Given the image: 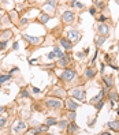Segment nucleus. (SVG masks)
I'll return each mask as SVG.
<instances>
[{
  "mask_svg": "<svg viewBox=\"0 0 119 135\" xmlns=\"http://www.w3.org/2000/svg\"><path fill=\"white\" fill-rule=\"evenodd\" d=\"M11 78V75H3V76H0V83H3V82H7L8 79Z\"/></svg>",
  "mask_w": 119,
  "mask_h": 135,
  "instance_id": "21",
  "label": "nucleus"
},
{
  "mask_svg": "<svg viewBox=\"0 0 119 135\" xmlns=\"http://www.w3.org/2000/svg\"><path fill=\"white\" fill-rule=\"evenodd\" d=\"M12 130H14L15 134H21V132H23L26 130V123L22 122V120H17L15 124H14V127H12Z\"/></svg>",
  "mask_w": 119,
  "mask_h": 135,
  "instance_id": "2",
  "label": "nucleus"
},
{
  "mask_svg": "<svg viewBox=\"0 0 119 135\" xmlns=\"http://www.w3.org/2000/svg\"><path fill=\"white\" fill-rule=\"evenodd\" d=\"M21 96H23V97H28L29 94H28V91H26V90H23V91L21 93Z\"/></svg>",
  "mask_w": 119,
  "mask_h": 135,
  "instance_id": "32",
  "label": "nucleus"
},
{
  "mask_svg": "<svg viewBox=\"0 0 119 135\" xmlns=\"http://www.w3.org/2000/svg\"><path fill=\"white\" fill-rule=\"evenodd\" d=\"M66 105H67L68 110H77V108H78V104L73 102L71 100H67V101H66Z\"/></svg>",
  "mask_w": 119,
  "mask_h": 135,
  "instance_id": "12",
  "label": "nucleus"
},
{
  "mask_svg": "<svg viewBox=\"0 0 119 135\" xmlns=\"http://www.w3.org/2000/svg\"><path fill=\"white\" fill-rule=\"evenodd\" d=\"M48 21H49V15L48 14H41V15H40V22L47 23Z\"/></svg>",
  "mask_w": 119,
  "mask_h": 135,
  "instance_id": "17",
  "label": "nucleus"
},
{
  "mask_svg": "<svg viewBox=\"0 0 119 135\" xmlns=\"http://www.w3.org/2000/svg\"><path fill=\"white\" fill-rule=\"evenodd\" d=\"M47 131H48V124H47V126H41V127H40V130H38V132H47Z\"/></svg>",
  "mask_w": 119,
  "mask_h": 135,
  "instance_id": "24",
  "label": "nucleus"
},
{
  "mask_svg": "<svg viewBox=\"0 0 119 135\" xmlns=\"http://www.w3.org/2000/svg\"><path fill=\"white\" fill-rule=\"evenodd\" d=\"M53 52H55V56H58V57H62V56H63V53H62V51H60L59 48H55Z\"/></svg>",
  "mask_w": 119,
  "mask_h": 135,
  "instance_id": "23",
  "label": "nucleus"
},
{
  "mask_svg": "<svg viewBox=\"0 0 119 135\" xmlns=\"http://www.w3.org/2000/svg\"><path fill=\"white\" fill-rule=\"evenodd\" d=\"M62 21L65 22V23H71L74 21V12H71V11H65L62 15Z\"/></svg>",
  "mask_w": 119,
  "mask_h": 135,
  "instance_id": "5",
  "label": "nucleus"
},
{
  "mask_svg": "<svg viewBox=\"0 0 119 135\" xmlns=\"http://www.w3.org/2000/svg\"><path fill=\"white\" fill-rule=\"evenodd\" d=\"M70 63V57L68 56H65V55H63V56L60 57V60L58 61V66H60V67H65V66H67Z\"/></svg>",
  "mask_w": 119,
  "mask_h": 135,
  "instance_id": "11",
  "label": "nucleus"
},
{
  "mask_svg": "<svg viewBox=\"0 0 119 135\" xmlns=\"http://www.w3.org/2000/svg\"><path fill=\"white\" fill-rule=\"evenodd\" d=\"M28 134H38V130L37 128H33V130H30Z\"/></svg>",
  "mask_w": 119,
  "mask_h": 135,
  "instance_id": "30",
  "label": "nucleus"
},
{
  "mask_svg": "<svg viewBox=\"0 0 119 135\" xmlns=\"http://www.w3.org/2000/svg\"><path fill=\"white\" fill-rule=\"evenodd\" d=\"M56 123H58V122L55 120L53 117H49L48 120H47V124H48V127H49V126H55V124H56Z\"/></svg>",
  "mask_w": 119,
  "mask_h": 135,
  "instance_id": "20",
  "label": "nucleus"
},
{
  "mask_svg": "<svg viewBox=\"0 0 119 135\" xmlns=\"http://www.w3.org/2000/svg\"><path fill=\"white\" fill-rule=\"evenodd\" d=\"M118 49H119V45H118Z\"/></svg>",
  "mask_w": 119,
  "mask_h": 135,
  "instance_id": "40",
  "label": "nucleus"
},
{
  "mask_svg": "<svg viewBox=\"0 0 119 135\" xmlns=\"http://www.w3.org/2000/svg\"><path fill=\"white\" fill-rule=\"evenodd\" d=\"M26 23H28V19H26V18L21 19V25H26Z\"/></svg>",
  "mask_w": 119,
  "mask_h": 135,
  "instance_id": "31",
  "label": "nucleus"
},
{
  "mask_svg": "<svg viewBox=\"0 0 119 135\" xmlns=\"http://www.w3.org/2000/svg\"><path fill=\"white\" fill-rule=\"evenodd\" d=\"M89 12H90L92 15H94V14H96V8H93V7H92V8L89 10Z\"/></svg>",
  "mask_w": 119,
  "mask_h": 135,
  "instance_id": "33",
  "label": "nucleus"
},
{
  "mask_svg": "<svg viewBox=\"0 0 119 135\" xmlns=\"http://www.w3.org/2000/svg\"><path fill=\"white\" fill-rule=\"evenodd\" d=\"M6 122H7V119L3 117V116H0V127H3V126L6 124Z\"/></svg>",
  "mask_w": 119,
  "mask_h": 135,
  "instance_id": "27",
  "label": "nucleus"
},
{
  "mask_svg": "<svg viewBox=\"0 0 119 135\" xmlns=\"http://www.w3.org/2000/svg\"><path fill=\"white\" fill-rule=\"evenodd\" d=\"M11 36H12L11 30H4V33H2V34H0V38H3V40H7V38H10Z\"/></svg>",
  "mask_w": 119,
  "mask_h": 135,
  "instance_id": "14",
  "label": "nucleus"
},
{
  "mask_svg": "<svg viewBox=\"0 0 119 135\" xmlns=\"http://www.w3.org/2000/svg\"><path fill=\"white\" fill-rule=\"evenodd\" d=\"M47 107L49 109H59V108H62V101L60 100H48L47 101Z\"/></svg>",
  "mask_w": 119,
  "mask_h": 135,
  "instance_id": "3",
  "label": "nucleus"
},
{
  "mask_svg": "<svg viewBox=\"0 0 119 135\" xmlns=\"http://www.w3.org/2000/svg\"><path fill=\"white\" fill-rule=\"evenodd\" d=\"M103 105H104V101L100 100V102H97V104H96V109H97V110H100V109L103 108Z\"/></svg>",
  "mask_w": 119,
  "mask_h": 135,
  "instance_id": "25",
  "label": "nucleus"
},
{
  "mask_svg": "<svg viewBox=\"0 0 119 135\" xmlns=\"http://www.w3.org/2000/svg\"><path fill=\"white\" fill-rule=\"evenodd\" d=\"M12 48H14V49H18V42H15V44H14V46H12Z\"/></svg>",
  "mask_w": 119,
  "mask_h": 135,
  "instance_id": "37",
  "label": "nucleus"
},
{
  "mask_svg": "<svg viewBox=\"0 0 119 135\" xmlns=\"http://www.w3.org/2000/svg\"><path fill=\"white\" fill-rule=\"evenodd\" d=\"M74 78H75V73L73 70H66V71H63L62 75H60V79L65 82H70V81H73Z\"/></svg>",
  "mask_w": 119,
  "mask_h": 135,
  "instance_id": "1",
  "label": "nucleus"
},
{
  "mask_svg": "<svg viewBox=\"0 0 119 135\" xmlns=\"http://www.w3.org/2000/svg\"><path fill=\"white\" fill-rule=\"evenodd\" d=\"M106 38H107V37H103V36L97 37L96 40H94V41H96V45H97V46H101L103 44H104V41H106Z\"/></svg>",
  "mask_w": 119,
  "mask_h": 135,
  "instance_id": "16",
  "label": "nucleus"
},
{
  "mask_svg": "<svg viewBox=\"0 0 119 135\" xmlns=\"http://www.w3.org/2000/svg\"><path fill=\"white\" fill-rule=\"evenodd\" d=\"M106 21V17H103V15H101V17H100V22H104Z\"/></svg>",
  "mask_w": 119,
  "mask_h": 135,
  "instance_id": "36",
  "label": "nucleus"
},
{
  "mask_svg": "<svg viewBox=\"0 0 119 135\" xmlns=\"http://www.w3.org/2000/svg\"><path fill=\"white\" fill-rule=\"evenodd\" d=\"M4 109H6V108H4L3 105H0V113H2V112H4Z\"/></svg>",
  "mask_w": 119,
  "mask_h": 135,
  "instance_id": "35",
  "label": "nucleus"
},
{
  "mask_svg": "<svg viewBox=\"0 0 119 135\" xmlns=\"http://www.w3.org/2000/svg\"><path fill=\"white\" fill-rule=\"evenodd\" d=\"M97 31H99V34L103 36V37H108L109 36V27L107 25H104V23H101V25L97 26Z\"/></svg>",
  "mask_w": 119,
  "mask_h": 135,
  "instance_id": "4",
  "label": "nucleus"
},
{
  "mask_svg": "<svg viewBox=\"0 0 119 135\" xmlns=\"http://www.w3.org/2000/svg\"><path fill=\"white\" fill-rule=\"evenodd\" d=\"M68 117H70V120H74V119H75V113H74V110H71V112L68 113Z\"/></svg>",
  "mask_w": 119,
  "mask_h": 135,
  "instance_id": "29",
  "label": "nucleus"
},
{
  "mask_svg": "<svg viewBox=\"0 0 119 135\" xmlns=\"http://www.w3.org/2000/svg\"><path fill=\"white\" fill-rule=\"evenodd\" d=\"M111 130H114L115 132H119V122H109L107 124Z\"/></svg>",
  "mask_w": 119,
  "mask_h": 135,
  "instance_id": "13",
  "label": "nucleus"
},
{
  "mask_svg": "<svg viewBox=\"0 0 119 135\" xmlns=\"http://www.w3.org/2000/svg\"><path fill=\"white\" fill-rule=\"evenodd\" d=\"M71 96L77 100H84L85 98V91H82L81 89H73L71 90Z\"/></svg>",
  "mask_w": 119,
  "mask_h": 135,
  "instance_id": "7",
  "label": "nucleus"
},
{
  "mask_svg": "<svg viewBox=\"0 0 119 135\" xmlns=\"http://www.w3.org/2000/svg\"><path fill=\"white\" fill-rule=\"evenodd\" d=\"M48 57H49V59H53V57H55V52H51V53L48 55Z\"/></svg>",
  "mask_w": 119,
  "mask_h": 135,
  "instance_id": "34",
  "label": "nucleus"
},
{
  "mask_svg": "<svg viewBox=\"0 0 119 135\" xmlns=\"http://www.w3.org/2000/svg\"><path fill=\"white\" fill-rule=\"evenodd\" d=\"M109 97H111V101H118V100H119L118 93H116V91H112V93L109 94Z\"/></svg>",
  "mask_w": 119,
  "mask_h": 135,
  "instance_id": "19",
  "label": "nucleus"
},
{
  "mask_svg": "<svg viewBox=\"0 0 119 135\" xmlns=\"http://www.w3.org/2000/svg\"><path fill=\"white\" fill-rule=\"evenodd\" d=\"M0 27H2V23H0Z\"/></svg>",
  "mask_w": 119,
  "mask_h": 135,
  "instance_id": "39",
  "label": "nucleus"
},
{
  "mask_svg": "<svg viewBox=\"0 0 119 135\" xmlns=\"http://www.w3.org/2000/svg\"><path fill=\"white\" fill-rule=\"evenodd\" d=\"M7 46V40H3L2 42H0V49H4Z\"/></svg>",
  "mask_w": 119,
  "mask_h": 135,
  "instance_id": "28",
  "label": "nucleus"
},
{
  "mask_svg": "<svg viewBox=\"0 0 119 135\" xmlns=\"http://www.w3.org/2000/svg\"><path fill=\"white\" fill-rule=\"evenodd\" d=\"M58 124H59V127H60V128L63 130V128H65V127H67V124H68V123H67V120H66V119H65V120H62V122H59Z\"/></svg>",
  "mask_w": 119,
  "mask_h": 135,
  "instance_id": "22",
  "label": "nucleus"
},
{
  "mask_svg": "<svg viewBox=\"0 0 119 135\" xmlns=\"http://www.w3.org/2000/svg\"><path fill=\"white\" fill-rule=\"evenodd\" d=\"M67 37L71 42H77L78 40H79V33L77 30H68V33H67Z\"/></svg>",
  "mask_w": 119,
  "mask_h": 135,
  "instance_id": "6",
  "label": "nucleus"
},
{
  "mask_svg": "<svg viewBox=\"0 0 119 135\" xmlns=\"http://www.w3.org/2000/svg\"><path fill=\"white\" fill-rule=\"evenodd\" d=\"M118 113H119V109H118Z\"/></svg>",
  "mask_w": 119,
  "mask_h": 135,
  "instance_id": "41",
  "label": "nucleus"
},
{
  "mask_svg": "<svg viewBox=\"0 0 119 135\" xmlns=\"http://www.w3.org/2000/svg\"><path fill=\"white\" fill-rule=\"evenodd\" d=\"M77 130H78V126H75L74 123L68 126V132H71V134H74V132H77Z\"/></svg>",
  "mask_w": 119,
  "mask_h": 135,
  "instance_id": "18",
  "label": "nucleus"
},
{
  "mask_svg": "<svg viewBox=\"0 0 119 135\" xmlns=\"http://www.w3.org/2000/svg\"><path fill=\"white\" fill-rule=\"evenodd\" d=\"M103 94H104V91H100V93H99V96H96V97L93 98V101H99V100H101V98H103Z\"/></svg>",
  "mask_w": 119,
  "mask_h": 135,
  "instance_id": "26",
  "label": "nucleus"
},
{
  "mask_svg": "<svg viewBox=\"0 0 119 135\" xmlns=\"http://www.w3.org/2000/svg\"><path fill=\"white\" fill-rule=\"evenodd\" d=\"M23 38L28 40L30 44H34V45L40 44V41H41V38H38V37H30V36H28V34H23Z\"/></svg>",
  "mask_w": 119,
  "mask_h": 135,
  "instance_id": "9",
  "label": "nucleus"
},
{
  "mask_svg": "<svg viewBox=\"0 0 119 135\" xmlns=\"http://www.w3.org/2000/svg\"><path fill=\"white\" fill-rule=\"evenodd\" d=\"M45 10L48 12H53L55 11V7H56V0H47L45 3Z\"/></svg>",
  "mask_w": 119,
  "mask_h": 135,
  "instance_id": "8",
  "label": "nucleus"
},
{
  "mask_svg": "<svg viewBox=\"0 0 119 135\" xmlns=\"http://www.w3.org/2000/svg\"><path fill=\"white\" fill-rule=\"evenodd\" d=\"M3 14H4V12H3L2 10H0V19H2V18H3Z\"/></svg>",
  "mask_w": 119,
  "mask_h": 135,
  "instance_id": "38",
  "label": "nucleus"
},
{
  "mask_svg": "<svg viewBox=\"0 0 119 135\" xmlns=\"http://www.w3.org/2000/svg\"><path fill=\"white\" fill-rule=\"evenodd\" d=\"M94 74H96V70H93V68H88V70H86V73H85V75L88 76L89 79H90V78H93V76H94Z\"/></svg>",
  "mask_w": 119,
  "mask_h": 135,
  "instance_id": "15",
  "label": "nucleus"
},
{
  "mask_svg": "<svg viewBox=\"0 0 119 135\" xmlns=\"http://www.w3.org/2000/svg\"><path fill=\"white\" fill-rule=\"evenodd\" d=\"M60 44H62L63 48H66L67 51L73 48V44H71V41H70L68 38H62V40H60Z\"/></svg>",
  "mask_w": 119,
  "mask_h": 135,
  "instance_id": "10",
  "label": "nucleus"
}]
</instances>
